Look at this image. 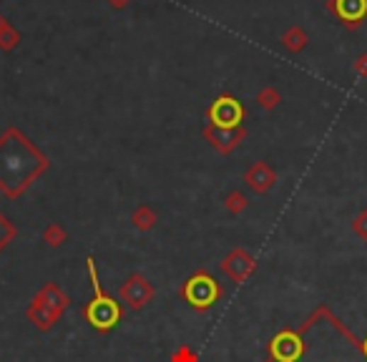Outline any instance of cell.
I'll use <instances>...</instances> for the list:
<instances>
[{"instance_id": "4", "label": "cell", "mask_w": 367, "mask_h": 362, "mask_svg": "<svg viewBox=\"0 0 367 362\" xmlns=\"http://www.w3.org/2000/svg\"><path fill=\"white\" fill-rule=\"evenodd\" d=\"M324 6L350 31H357L367 21V0H327Z\"/></svg>"}, {"instance_id": "2", "label": "cell", "mask_w": 367, "mask_h": 362, "mask_svg": "<svg viewBox=\"0 0 367 362\" xmlns=\"http://www.w3.org/2000/svg\"><path fill=\"white\" fill-rule=\"evenodd\" d=\"M48 169V156L18 128H8L0 136V192L18 199Z\"/></svg>"}, {"instance_id": "3", "label": "cell", "mask_w": 367, "mask_h": 362, "mask_svg": "<svg viewBox=\"0 0 367 362\" xmlns=\"http://www.w3.org/2000/svg\"><path fill=\"white\" fill-rule=\"evenodd\" d=\"M89 272H91V277H94L96 297H94V302H91L89 307H86V314H89V319L98 329H108V327H113V324L118 322V305L108 295H103V292H101V285L96 282L94 262H89Z\"/></svg>"}, {"instance_id": "8", "label": "cell", "mask_w": 367, "mask_h": 362, "mask_svg": "<svg viewBox=\"0 0 367 362\" xmlns=\"http://www.w3.org/2000/svg\"><path fill=\"white\" fill-rule=\"evenodd\" d=\"M18 43H21V33H18L13 26H8L6 31L0 33V48H3V50H13V48H18Z\"/></svg>"}, {"instance_id": "7", "label": "cell", "mask_w": 367, "mask_h": 362, "mask_svg": "<svg viewBox=\"0 0 367 362\" xmlns=\"http://www.w3.org/2000/svg\"><path fill=\"white\" fill-rule=\"evenodd\" d=\"M272 171L267 169L264 164H256L254 169L249 171V184L256 189V192H264V189H269L272 187Z\"/></svg>"}, {"instance_id": "9", "label": "cell", "mask_w": 367, "mask_h": 362, "mask_svg": "<svg viewBox=\"0 0 367 362\" xmlns=\"http://www.w3.org/2000/svg\"><path fill=\"white\" fill-rule=\"evenodd\" d=\"M13 236H16V229H13V224L6 219V216L0 214V249L6 247V244L13 239Z\"/></svg>"}, {"instance_id": "1", "label": "cell", "mask_w": 367, "mask_h": 362, "mask_svg": "<svg viewBox=\"0 0 367 362\" xmlns=\"http://www.w3.org/2000/svg\"><path fill=\"white\" fill-rule=\"evenodd\" d=\"M264 362H367V350L327 307H320L300 327L279 332Z\"/></svg>"}, {"instance_id": "6", "label": "cell", "mask_w": 367, "mask_h": 362, "mask_svg": "<svg viewBox=\"0 0 367 362\" xmlns=\"http://www.w3.org/2000/svg\"><path fill=\"white\" fill-rule=\"evenodd\" d=\"M307 40H310V38H307V33L302 31L300 26L287 28V31L282 33V45H284V48H290L292 53H300V50L307 45Z\"/></svg>"}, {"instance_id": "11", "label": "cell", "mask_w": 367, "mask_h": 362, "mask_svg": "<svg viewBox=\"0 0 367 362\" xmlns=\"http://www.w3.org/2000/svg\"><path fill=\"white\" fill-rule=\"evenodd\" d=\"M355 71L360 73V76H367V53H365V55H360V58H357V63H355Z\"/></svg>"}, {"instance_id": "5", "label": "cell", "mask_w": 367, "mask_h": 362, "mask_svg": "<svg viewBox=\"0 0 367 362\" xmlns=\"http://www.w3.org/2000/svg\"><path fill=\"white\" fill-rule=\"evenodd\" d=\"M242 116H244V111H242L239 101L232 96H219L209 109V119L217 128H237Z\"/></svg>"}, {"instance_id": "13", "label": "cell", "mask_w": 367, "mask_h": 362, "mask_svg": "<svg viewBox=\"0 0 367 362\" xmlns=\"http://www.w3.org/2000/svg\"><path fill=\"white\" fill-rule=\"evenodd\" d=\"M6 28H8V21H6V18H3V16H0V33H3Z\"/></svg>"}, {"instance_id": "12", "label": "cell", "mask_w": 367, "mask_h": 362, "mask_svg": "<svg viewBox=\"0 0 367 362\" xmlns=\"http://www.w3.org/2000/svg\"><path fill=\"white\" fill-rule=\"evenodd\" d=\"M108 6L111 8H116V11H123V8L128 6V3H131V0H106Z\"/></svg>"}, {"instance_id": "10", "label": "cell", "mask_w": 367, "mask_h": 362, "mask_svg": "<svg viewBox=\"0 0 367 362\" xmlns=\"http://www.w3.org/2000/svg\"><path fill=\"white\" fill-rule=\"evenodd\" d=\"M259 104L267 106V109H272L274 104H277V94H274L272 88H267V91H261L259 94Z\"/></svg>"}]
</instances>
